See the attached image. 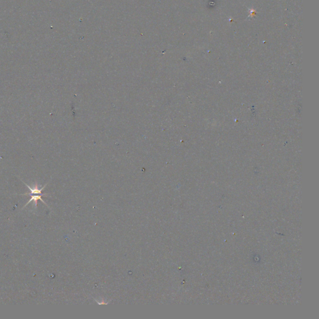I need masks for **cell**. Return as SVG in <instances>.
Listing matches in <instances>:
<instances>
[{
    "mask_svg": "<svg viewBox=\"0 0 319 319\" xmlns=\"http://www.w3.org/2000/svg\"><path fill=\"white\" fill-rule=\"evenodd\" d=\"M25 185L27 187L30 191V193H24V194H22L21 195H46V194H43L42 193V191L44 190V188L46 187V186L47 184H45V186H44V187L42 188H39V187H38V184L37 183H35V184L34 185V187L32 188L30 186L28 185L26 183H25L24 182H23Z\"/></svg>",
    "mask_w": 319,
    "mask_h": 319,
    "instance_id": "1",
    "label": "cell"
},
{
    "mask_svg": "<svg viewBox=\"0 0 319 319\" xmlns=\"http://www.w3.org/2000/svg\"><path fill=\"white\" fill-rule=\"evenodd\" d=\"M31 199H30V201L27 203V204H26V205L24 206V208L25 206H27V205H28L30 202H33V201L34 203V206H35V207H37V201L39 200V199H40V200H41V201H42V202H43V203H44L46 206H47V203H46L44 201H43V199H41V196H44V195H31ZM45 196H46V195H45Z\"/></svg>",
    "mask_w": 319,
    "mask_h": 319,
    "instance_id": "2",
    "label": "cell"
}]
</instances>
